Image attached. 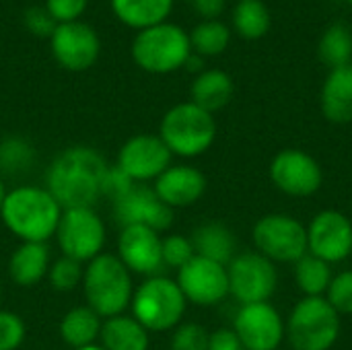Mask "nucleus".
Here are the masks:
<instances>
[{"label":"nucleus","instance_id":"aec40b11","mask_svg":"<svg viewBox=\"0 0 352 350\" xmlns=\"http://www.w3.org/2000/svg\"><path fill=\"white\" fill-rule=\"evenodd\" d=\"M322 111L332 124L352 122V64L330 70L322 87Z\"/></svg>","mask_w":352,"mask_h":350},{"label":"nucleus","instance_id":"c03bdc74","mask_svg":"<svg viewBox=\"0 0 352 350\" xmlns=\"http://www.w3.org/2000/svg\"><path fill=\"white\" fill-rule=\"evenodd\" d=\"M76 350H105L103 347H97V344H91V347H82V349H76Z\"/></svg>","mask_w":352,"mask_h":350},{"label":"nucleus","instance_id":"a878e982","mask_svg":"<svg viewBox=\"0 0 352 350\" xmlns=\"http://www.w3.org/2000/svg\"><path fill=\"white\" fill-rule=\"evenodd\" d=\"M60 334L64 342L74 349L91 347L101 334L99 316L91 307H76L64 316L60 324Z\"/></svg>","mask_w":352,"mask_h":350},{"label":"nucleus","instance_id":"b1692460","mask_svg":"<svg viewBox=\"0 0 352 350\" xmlns=\"http://www.w3.org/2000/svg\"><path fill=\"white\" fill-rule=\"evenodd\" d=\"M192 245L196 256L219 262L223 266L235 258V237L231 229L221 223H206L198 227L192 235Z\"/></svg>","mask_w":352,"mask_h":350},{"label":"nucleus","instance_id":"423d86ee","mask_svg":"<svg viewBox=\"0 0 352 350\" xmlns=\"http://www.w3.org/2000/svg\"><path fill=\"white\" fill-rule=\"evenodd\" d=\"M285 334L293 350H330L340 336V316L326 297H303L293 307Z\"/></svg>","mask_w":352,"mask_h":350},{"label":"nucleus","instance_id":"5701e85b","mask_svg":"<svg viewBox=\"0 0 352 350\" xmlns=\"http://www.w3.org/2000/svg\"><path fill=\"white\" fill-rule=\"evenodd\" d=\"M173 8V0H111L113 14L132 29H148L165 23Z\"/></svg>","mask_w":352,"mask_h":350},{"label":"nucleus","instance_id":"c756f323","mask_svg":"<svg viewBox=\"0 0 352 350\" xmlns=\"http://www.w3.org/2000/svg\"><path fill=\"white\" fill-rule=\"evenodd\" d=\"M229 41H231L229 27L217 19L202 21L190 33L192 52H196L198 56H219L227 50Z\"/></svg>","mask_w":352,"mask_h":350},{"label":"nucleus","instance_id":"dca6fc26","mask_svg":"<svg viewBox=\"0 0 352 350\" xmlns=\"http://www.w3.org/2000/svg\"><path fill=\"white\" fill-rule=\"evenodd\" d=\"M113 212L124 227L140 225L157 233L165 231L173 223V208H169L155 190L134 184L124 196L113 200Z\"/></svg>","mask_w":352,"mask_h":350},{"label":"nucleus","instance_id":"a18cd8bd","mask_svg":"<svg viewBox=\"0 0 352 350\" xmlns=\"http://www.w3.org/2000/svg\"><path fill=\"white\" fill-rule=\"evenodd\" d=\"M349 2H351V4H352V0H349Z\"/></svg>","mask_w":352,"mask_h":350},{"label":"nucleus","instance_id":"0eeeda50","mask_svg":"<svg viewBox=\"0 0 352 350\" xmlns=\"http://www.w3.org/2000/svg\"><path fill=\"white\" fill-rule=\"evenodd\" d=\"M186 297L177 283L165 276H151L132 297V314L148 332H165L182 322Z\"/></svg>","mask_w":352,"mask_h":350},{"label":"nucleus","instance_id":"c9c22d12","mask_svg":"<svg viewBox=\"0 0 352 350\" xmlns=\"http://www.w3.org/2000/svg\"><path fill=\"white\" fill-rule=\"evenodd\" d=\"M25 338V324L12 311H0V350H16Z\"/></svg>","mask_w":352,"mask_h":350},{"label":"nucleus","instance_id":"ea45409f","mask_svg":"<svg viewBox=\"0 0 352 350\" xmlns=\"http://www.w3.org/2000/svg\"><path fill=\"white\" fill-rule=\"evenodd\" d=\"M206 350H245L239 342L237 334L233 330L221 328L208 336V349Z\"/></svg>","mask_w":352,"mask_h":350},{"label":"nucleus","instance_id":"72a5a7b5","mask_svg":"<svg viewBox=\"0 0 352 350\" xmlns=\"http://www.w3.org/2000/svg\"><path fill=\"white\" fill-rule=\"evenodd\" d=\"M161 252H163V264H167L171 268H177V270L182 266H186L196 256L192 239L182 237V235L165 237L163 243H161Z\"/></svg>","mask_w":352,"mask_h":350},{"label":"nucleus","instance_id":"7ed1b4c3","mask_svg":"<svg viewBox=\"0 0 352 350\" xmlns=\"http://www.w3.org/2000/svg\"><path fill=\"white\" fill-rule=\"evenodd\" d=\"M89 307L99 318H116L132 303V276L120 258L99 254L89 262L82 276Z\"/></svg>","mask_w":352,"mask_h":350},{"label":"nucleus","instance_id":"4be33fe9","mask_svg":"<svg viewBox=\"0 0 352 350\" xmlns=\"http://www.w3.org/2000/svg\"><path fill=\"white\" fill-rule=\"evenodd\" d=\"M10 278L19 287H33L50 272V252L45 243L23 241L8 264Z\"/></svg>","mask_w":352,"mask_h":350},{"label":"nucleus","instance_id":"79ce46f5","mask_svg":"<svg viewBox=\"0 0 352 350\" xmlns=\"http://www.w3.org/2000/svg\"><path fill=\"white\" fill-rule=\"evenodd\" d=\"M186 68L188 70H192V72H202V56H198V54H192L190 58H188V62H186Z\"/></svg>","mask_w":352,"mask_h":350},{"label":"nucleus","instance_id":"bb28decb","mask_svg":"<svg viewBox=\"0 0 352 350\" xmlns=\"http://www.w3.org/2000/svg\"><path fill=\"white\" fill-rule=\"evenodd\" d=\"M332 278L330 264L311 254H305L295 262V283L305 297H324Z\"/></svg>","mask_w":352,"mask_h":350},{"label":"nucleus","instance_id":"58836bf2","mask_svg":"<svg viewBox=\"0 0 352 350\" xmlns=\"http://www.w3.org/2000/svg\"><path fill=\"white\" fill-rule=\"evenodd\" d=\"M132 186H134V182L120 167H109L107 173H105V179H103V196H107L111 200H118Z\"/></svg>","mask_w":352,"mask_h":350},{"label":"nucleus","instance_id":"4468645a","mask_svg":"<svg viewBox=\"0 0 352 350\" xmlns=\"http://www.w3.org/2000/svg\"><path fill=\"white\" fill-rule=\"evenodd\" d=\"M177 287L182 289L186 301L196 305H217L229 295L227 266L194 256L186 266L179 268Z\"/></svg>","mask_w":352,"mask_h":350},{"label":"nucleus","instance_id":"49530a36","mask_svg":"<svg viewBox=\"0 0 352 350\" xmlns=\"http://www.w3.org/2000/svg\"><path fill=\"white\" fill-rule=\"evenodd\" d=\"M239 2H241V0H239Z\"/></svg>","mask_w":352,"mask_h":350},{"label":"nucleus","instance_id":"412c9836","mask_svg":"<svg viewBox=\"0 0 352 350\" xmlns=\"http://www.w3.org/2000/svg\"><path fill=\"white\" fill-rule=\"evenodd\" d=\"M192 103L208 113H214L229 105L233 97V80L225 70H202L192 83Z\"/></svg>","mask_w":352,"mask_h":350},{"label":"nucleus","instance_id":"393cba45","mask_svg":"<svg viewBox=\"0 0 352 350\" xmlns=\"http://www.w3.org/2000/svg\"><path fill=\"white\" fill-rule=\"evenodd\" d=\"M101 342L105 350H146L148 330L134 318L116 316L101 326Z\"/></svg>","mask_w":352,"mask_h":350},{"label":"nucleus","instance_id":"f704fd0d","mask_svg":"<svg viewBox=\"0 0 352 350\" xmlns=\"http://www.w3.org/2000/svg\"><path fill=\"white\" fill-rule=\"evenodd\" d=\"M208 332L200 324H184L177 326L171 338V350H206L208 349Z\"/></svg>","mask_w":352,"mask_h":350},{"label":"nucleus","instance_id":"2f4dec72","mask_svg":"<svg viewBox=\"0 0 352 350\" xmlns=\"http://www.w3.org/2000/svg\"><path fill=\"white\" fill-rule=\"evenodd\" d=\"M326 299L338 316H352V270H344L332 278Z\"/></svg>","mask_w":352,"mask_h":350},{"label":"nucleus","instance_id":"c85d7f7f","mask_svg":"<svg viewBox=\"0 0 352 350\" xmlns=\"http://www.w3.org/2000/svg\"><path fill=\"white\" fill-rule=\"evenodd\" d=\"M318 54L320 60L324 64H328L332 70L334 68H342L349 66L352 60V33L349 27H344L342 23L330 25L318 45Z\"/></svg>","mask_w":352,"mask_h":350},{"label":"nucleus","instance_id":"e433bc0d","mask_svg":"<svg viewBox=\"0 0 352 350\" xmlns=\"http://www.w3.org/2000/svg\"><path fill=\"white\" fill-rule=\"evenodd\" d=\"M89 0H45L47 12L56 23H72L85 12Z\"/></svg>","mask_w":352,"mask_h":350},{"label":"nucleus","instance_id":"ddd939ff","mask_svg":"<svg viewBox=\"0 0 352 350\" xmlns=\"http://www.w3.org/2000/svg\"><path fill=\"white\" fill-rule=\"evenodd\" d=\"M52 52L60 66L66 70H87L91 68L101 52V41L95 29L82 21L58 23L52 37Z\"/></svg>","mask_w":352,"mask_h":350},{"label":"nucleus","instance_id":"20e7f679","mask_svg":"<svg viewBox=\"0 0 352 350\" xmlns=\"http://www.w3.org/2000/svg\"><path fill=\"white\" fill-rule=\"evenodd\" d=\"M192 56L190 35L173 23H159L138 31L132 43L134 62L153 74H167L186 66Z\"/></svg>","mask_w":352,"mask_h":350},{"label":"nucleus","instance_id":"473e14b6","mask_svg":"<svg viewBox=\"0 0 352 350\" xmlns=\"http://www.w3.org/2000/svg\"><path fill=\"white\" fill-rule=\"evenodd\" d=\"M82 276H85L82 262H76L66 256L62 260H58L50 270V281H52L54 289H58V291H72L74 287H78Z\"/></svg>","mask_w":352,"mask_h":350},{"label":"nucleus","instance_id":"9b49d317","mask_svg":"<svg viewBox=\"0 0 352 350\" xmlns=\"http://www.w3.org/2000/svg\"><path fill=\"white\" fill-rule=\"evenodd\" d=\"M272 184L295 198H305L322 188L324 173L320 163L301 149H285L270 163Z\"/></svg>","mask_w":352,"mask_h":350},{"label":"nucleus","instance_id":"39448f33","mask_svg":"<svg viewBox=\"0 0 352 350\" xmlns=\"http://www.w3.org/2000/svg\"><path fill=\"white\" fill-rule=\"evenodd\" d=\"M161 140L179 157H198L210 149L217 136V122L212 113L194 105L192 101L171 107L161 120Z\"/></svg>","mask_w":352,"mask_h":350},{"label":"nucleus","instance_id":"4c0bfd02","mask_svg":"<svg viewBox=\"0 0 352 350\" xmlns=\"http://www.w3.org/2000/svg\"><path fill=\"white\" fill-rule=\"evenodd\" d=\"M25 27L39 37H52L58 23L54 21V17L47 12L45 6H31L25 12Z\"/></svg>","mask_w":352,"mask_h":350},{"label":"nucleus","instance_id":"6ab92c4d","mask_svg":"<svg viewBox=\"0 0 352 350\" xmlns=\"http://www.w3.org/2000/svg\"><path fill=\"white\" fill-rule=\"evenodd\" d=\"M153 190L169 208H184L202 198L206 192V177L196 167L173 165L157 177Z\"/></svg>","mask_w":352,"mask_h":350},{"label":"nucleus","instance_id":"6e6552de","mask_svg":"<svg viewBox=\"0 0 352 350\" xmlns=\"http://www.w3.org/2000/svg\"><path fill=\"white\" fill-rule=\"evenodd\" d=\"M258 254L270 262L295 264L307 254V229L289 215H266L254 225Z\"/></svg>","mask_w":352,"mask_h":350},{"label":"nucleus","instance_id":"f257e3e1","mask_svg":"<svg viewBox=\"0 0 352 350\" xmlns=\"http://www.w3.org/2000/svg\"><path fill=\"white\" fill-rule=\"evenodd\" d=\"M105 159L87 146L64 151L47 171V192L66 208H93L103 196V179L107 173Z\"/></svg>","mask_w":352,"mask_h":350},{"label":"nucleus","instance_id":"2eb2a0df","mask_svg":"<svg viewBox=\"0 0 352 350\" xmlns=\"http://www.w3.org/2000/svg\"><path fill=\"white\" fill-rule=\"evenodd\" d=\"M233 332L245 350H276L285 338V324L268 301L250 303L237 311Z\"/></svg>","mask_w":352,"mask_h":350},{"label":"nucleus","instance_id":"a19ab883","mask_svg":"<svg viewBox=\"0 0 352 350\" xmlns=\"http://www.w3.org/2000/svg\"><path fill=\"white\" fill-rule=\"evenodd\" d=\"M190 2H192L194 8H196L202 17H206V19L219 17L221 10H223V6H225V0H190Z\"/></svg>","mask_w":352,"mask_h":350},{"label":"nucleus","instance_id":"cd10ccee","mask_svg":"<svg viewBox=\"0 0 352 350\" xmlns=\"http://www.w3.org/2000/svg\"><path fill=\"white\" fill-rule=\"evenodd\" d=\"M270 12L262 0H241L233 8V27L243 39H260L270 29Z\"/></svg>","mask_w":352,"mask_h":350},{"label":"nucleus","instance_id":"f03ea898","mask_svg":"<svg viewBox=\"0 0 352 350\" xmlns=\"http://www.w3.org/2000/svg\"><path fill=\"white\" fill-rule=\"evenodd\" d=\"M0 217L19 239L45 243V239L56 235L62 206L45 188L21 186L6 194Z\"/></svg>","mask_w":352,"mask_h":350},{"label":"nucleus","instance_id":"f3484780","mask_svg":"<svg viewBox=\"0 0 352 350\" xmlns=\"http://www.w3.org/2000/svg\"><path fill=\"white\" fill-rule=\"evenodd\" d=\"M171 151L165 146L161 136L138 134L130 138L118 157V167L136 184L157 179L171 165Z\"/></svg>","mask_w":352,"mask_h":350},{"label":"nucleus","instance_id":"37998d69","mask_svg":"<svg viewBox=\"0 0 352 350\" xmlns=\"http://www.w3.org/2000/svg\"><path fill=\"white\" fill-rule=\"evenodd\" d=\"M6 190H4V184L0 182V212H2V206H4V200H6Z\"/></svg>","mask_w":352,"mask_h":350},{"label":"nucleus","instance_id":"9d476101","mask_svg":"<svg viewBox=\"0 0 352 350\" xmlns=\"http://www.w3.org/2000/svg\"><path fill=\"white\" fill-rule=\"evenodd\" d=\"M229 293L241 303H264L276 291V268L274 262L258 252H248L235 256L227 266Z\"/></svg>","mask_w":352,"mask_h":350},{"label":"nucleus","instance_id":"7c9ffc66","mask_svg":"<svg viewBox=\"0 0 352 350\" xmlns=\"http://www.w3.org/2000/svg\"><path fill=\"white\" fill-rule=\"evenodd\" d=\"M35 153L23 138H6L0 144V169L6 173L27 171Z\"/></svg>","mask_w":352,"mask_h":350},{"label":"nucleus","instance_id":"a211bd4d","mask_svg":"<svg viewBox=\"0 0 352 350\" xmlns=\"http://www.w3.org/2000/svg\"><path fill=\"white\" fill-rule=\"evenodd\" d=\"M161 243L163 239L159 237L157 231L148 227H140V225H130V227H124L120 235L118 258L130 272L153 276L165 266Z\"/></svg>","mask_w":352,"mask_h":350},{"label":"nucleus","instance_id":"1a4fd4ad","mask_svg":"<svg viewBox=\"0 0 352 350\" xmlns=\"http://www.w3.org/2000/svg\"><path fill=\"white\" fill-rule=\"evenodd\" d=\"M56 237L66 258L91 262L101 254L105 243V227L93 208H66L62 210Z\"/></svg>","mask_w":352,"mask_h":350},{"label":"nucleus","instance_id":"f8f14e48","mask_svg":"<svg viewBox=\"0 0 352 350\" xmlns=\"http://www.w3.org/2000/svg\"><path fill=\"white\" fill-rule=\"evenodd\" d=\"M307 254L334 264L352 254V223L338 210H322L307 227Z\"/></svg>","mask_w":352,"mask_h":350}]
</instances>
